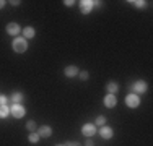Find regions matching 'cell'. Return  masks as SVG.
Listing matches in <instances>:
<instances>
[{"label":"cell","instance_id":"cell-21","mask_svg":"<svg viewBox=\"0 0 153 146\" xmlns=\"http://www.w3.org/2000/svg\"><path fill=\"white\" fill-rule=\"evenodd\" d=\"M65 146H82L78 143V141H67V143H65Z\"/></svg>","mask_w":153,"mask_h":146},{"label":"cell","instance_id":"cell-19","mask_svg":"<svg viewBox=\"0 0 153 146\" xmlns=\"http://www.w3.org/2000/svg\"><path fill=\"white\" fill-rule=\"evenodd\" d=\"M28 140H30V143H38V141H39V135L36 133V131H34V133H30Z\"/></svg>","mask_w":153,"mask_h":146},{"label":"cell","instance_id":"cell-8","mask_svg":"<svg viewBox=\"0 0 153 146\" xmlns=\"http://www.w3.org/2000/svg\"><path fill=\"white\" fill-rule=\"evenodd\" d=\"M20 31H21V28L18 23H8L7 24V32H8L10 36H18Z\"/></svg>","mask_w":153,"mask_h":146},{"label":"cell","instance_id":"cell-26","mask_svg":"<svg viewBox=\"0 0 153 146\" xmlns=\"http://www.w3.org/2000/svg\"><path fill=\"white\" fill-rule=\"evenodd\" d=\"M3 7H5V2H3V0H0V10H2Z\"/></svg>","mask_w":153,"mask_h":146},{"label":"cell","instance_id":"cell-24","mask_svg":"<svg viewBox=\"0 0 153 146\" xmlns=\"http://www.w3.org/2000/svg\"><path fill=\"white\" fill-rule=\"evenodd\" d=\"M85 146H94L93 140H90V138H88V140H86V143H85Z\"/></svg>","mask_w":153,"mask_h":146},{"label":"cell","instance_id":"cell-20","mask_svg":"<svg viewBox=\"0 0 153 146\" xmlns=\"http://www.w3.org/2000/svg\"><path fill=\"white\" fill-rule=\"evenodd\" d=\"M78 76H80V80L86 81V80L90 78V73H88V72H80V73H78Z\"/></svg>","mask_w":153,"mask_h":146},{"label":"cell","instance_id":"cell-2","mask_svg":"<svg viewBox=\"0 0 153 146\" xmlns=\"http://www.w3.org/2000/svg\"><path fill=\"white\" fill-rule=\"evenodd\" d=\"M129 89L132 91L134 94H137V96H138V94H145V93H147L148 86H147V83H145V81L138 80V81H135L134 85H130V86H129Z\"/></svg>","mask_w":153,"mask_h":146},{"label":"cell","instance_id":"cell-10","mask_svg":"<svg viewBox=\"0 0 153 146\" xmlns=\"http://www.w3.org/2000/svg\"><path fill=\"white\" fill-rule=\"evenodd\" d=\"M103 102H104V105H106V107L112 109V107H114L116 104H117V97H116L114 94H108V96H104Z\"/></svg>","mask_w":153,"mask_h":146},{"label":"cell","instance_id":"cell-17","mask_svg":"<svg viewBox=\"0 0 153 146\" xmlns=\"http://www.w3.org/2000/svg\"><path fill=\"white\" fill-rule=\"evenodd\" d=\"M130 3H134V7H137V8H145V7H147V2H145V0H132Z\"/></svg>","mask_w":153,"mask_h":146},{"label":"cell","instance_id":"cell-9","mask_svg":"<svg viewBox=\"0 0 153 146\" xmlns=\"http://www.w3.org/2000/svg\"><path fill=\"white\" fill-rule=\"evenodd\" d=\"M100 135H101V138H104V140H111L112 138V135H114V130L111 128V127H101V130H100Z\"/></svg>","mask_w":153,"mask_h":146},{"label":"cell","instance_id":"cell-4","mask_svg":"<svg viewBox=\"0 0 153 146\" xmlns=\"http://www.w3.org/2000/svg\"><path fill=\"white\" fill-rule=\"evenodd\" d=\"M25 107L21 104H13L12 107H10V114H12L15 119H21V117H25Z\"/></svg>","mask_w":153,"mask_h":146},{"label":"cell","instance_id":"cell-6","mask_svg":"<svg viewBox=\"0 0 153 146\" xmlns=\"http://www.w3.org/2000/svg\"><path fill=\"white\" fill-rule=\"evenodd\" d=\"M80 10H82L83 15L91 13V10H93V2H91V0H82V2H80Z\"/></svg>","mask_w":153,"mask_h":146},{"label":"cell","instance_id":"cell-5","mask_svg":"<svg viewBox=\"0 0 153 146\" xmlns=\"http://www.w3.org/2000/svg\"><path fill=\"white\" fill-rule=\"evenodd\" d=\"M36 133L39 135V138H49L51 135H52V127L42 125V127H39V128L36 130Z\"/></svg>","mask_w":153,"mask_h":146},{"label":"cell","instance_id":"cell-7","mask_svg":"<svg viewBox=\"0 0 153 146\" xmlns=\"http://www.w3.org/2000/svg\"><path fill=\"white\" fill-rule=\"evenodd\" d=\"M82 133L90 138V136H93V135L96 133V127H94L93 123H85V125L82 127Z\"/></svg>","mask_w":153,"mask_h":146},{"label":"cell","instance_id":"cell-23","mask_svg":"<svg viewBox=\"0 0 153 146\" xmlns=\"http://www.w3.org/2000/svg\"><path fill=\"white\" fill-rule=\"evenodd\" d=\"M64 3H65V5H67V7H72V5H74V3H75V2H74V0H65Z\"/></svg>","mask_w":153,"mask_h":146},{"label":"cell","instance_id":"cell-18","mask_svg":"<svg viewBox=\"0 0 153 146\" xmlns=\"http://www.w3.org/2000/svg\"><path fill=\"white\" fill-rule=\"evenodd\" d=\"M106 117H104V115H98L96 117V125H100V127H104V125H106Z\"/></svg>","mask_w":153,"mask_h":146},{"label":"cell","instance_id":"cell-16","mask_svg":"<svg viewBox=\"0 0 153 146\" xmlns=\"http://www.w3.org/2000/svg\"><path fill=\"white\" fill-rule=\"evenodd\" d=\"M26 130H28V131H31V133H34V131L38 130V125H36V122L30 120V122L26 123Z\"/></svg>","mask_w":153,"mask_h":146},{"label":"cell","instance_id":"cell-3","mask_svg":"<svg viewBox=\"0 0 153 146\" xmlns=\"http://www.w3.org/2000/svg\"><path fill=\"white\" fill-rule=\"evenodd\" d=\"M126 104H127V107H130V109H137L138 105H140V97L137 96V94H127L126 96Z\"/></svg>","mask_w":153,"mask_h":146},{"label":"cell","instance_id":"cell-1","mask_svg":"<svg viewBox=\"0 0 153 146\" xmlns=\"http://www.w3.org/2000/svg\"><path fill=\"white\" fill-rule=\"evenodd\" d=\"M12 49L15 50L16 54L26 52V50H28V42H26V39H25V38H16L15 41H13V44H12Z\"/></svg>","mask_w":153,"mask_h":146},{"label":"cell","instance_id":"cell-15","mask_svg":"<svg viewBox=\"0 0 153 146\" xmlns=\"http://www.w3.org/2000/svg\"><path fill=\"white\" fill-rule=\"evenodd\" d=\"M10 115V107L8 105H0V119H7Z\"/></svg>","mask_w":153,"mask_h":146},{"label":"cell","instance_id":"cell-22","mask_svg":"<svg viewBox=\"0 0 153 146\" xmlns=\"http://www.w3.org/2000/svg\"><path fill=\"white\" fill-rule=\"evenodd\" d=\"M7 96H0V105H7Z\"/></svg>","mask_w":153,"mask_h":146},{"label":"cell","instance_id":"cell-27","mask_svg":"<svg viewBox=\"0 0 153 146\" xmlns=\"http://www.w3.org/2000/svg\"><path fill=\"white\" fill-rule=\"evenodd\" d=\"M56 146H65V145H56Z\"/></svg>","mask_w":153,"mask_h":146},{"label":"cell","instance_id":"cell-13","mask_svg":"<svg viewBox=\"0 0 153 146\" xmlns=\"http://www.w3.org/2000/svg\"><path fill=\"white\" fill-rule=\"evenodd\" d=\"M106 91H108V94H114V96H116V93L119 91V85H117V83H114V81H109L106 85Z\"/></svg>","mask_w":153,"mask_h":146},{"label":"cell","instance_id":"cell-11","mask_svg":"<svg viewBox=\"0 0 153 146\" xmlns=\"http://www.w3.org/2000/svg\"><path fill=\"white\" fill-rule=\"evenodd\" d=\"M64 73H65L67 78H74V76H76L80 73V70H78V67H75V65H70V67H67L64 70Z\"/></svg>","mask_w":153,"mask_h":146},{"label":"cell","instance_id":"cell-14","mask_svg":"<svg viewBox=\"0 0 153 146\" xmlns=\"http://www.w3.org/2000/svg\"><path fill=\"white\" fill-rule=\"evenodd\" d=\"M25 99V96L21 93H13V96H12V102L13 104H21Z\"/></svg>","mask_w":153,"mask_h":146},{"label":"cell","instance_id":"cell-12","mask_svg":"<svg viewBox=\"0 0 153 146\" xmlns=\"http://www.w3.org/2000/svg\"><path fill=\"white\" fill-rule=\"evenodd\" d=\"M34 36H36V31H34V28H31V26H26V28L23 29V38L26 39V41H28V39H33Z\"/></svg>","mask_w":153,"mask_h":146},{"label":"cell","instance_id":"cell-25","mask_svg":"<svg viewBox=\"0 0 153 146\" xmlns=\"http://www.w3.org/2000/svg\"><path fill=\"white\" fill-rule=\"evenodd\" d=\"M10 3H12V5H15V7H16V5H20L21 2H20V0H12V2H10Z\"/></svg>","mask_w":153,"mask_h":146}]
</instances>
